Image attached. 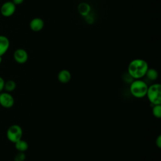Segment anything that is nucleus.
<instances>
[{
    "label": "nucleus",
    "mask_w": 161,
    "mask_h": 161,
    "mask_svg": "<svg viewBox=\"0 0 161 161\" xmlns=\"http://www.w3.org/2000/svg\"><path fill=\"white\" fill-rule=\"evenodd\" d=\"M148 69L147 61L142 58H135L129 63L127 72L133 79H140L145 77Z\"/></svg>",
    "instance_id": "f257e3e1"
},
{
    "label": "nucleus",
    "mask_w": 161,
    "mask_h": 161,
    "mask_svg": "<svg viewBox=\"0 0 161 161\" xmlns=\"http://www.w3.org/2000/svg\"><path fill=\"white\" fill-rule=\"evenodd\" d=\"M148 87L147 84L141 79H134L130 83V91L133 97L142 98L146 96Z\"/></svg>",
    "instance_id": "f03ea898"
},
{
    "label": "nucleus",
    "mask_w": 161,
    "mask_h": 161,
    "mask_svg": "<svg viewBox=\"0 0 161 161\" xmlns=\"http://www.w3.org/2000/svg\"><path fill=\"white\" fill-rule=\"evenodd\" d=\"M146 96L152 105L161 104V86L155 83L148 87Z\"/></svg>",
    "instance_id": "7ed1b4c3"
},
{
    "label": "nucleus",
    "mask_w": 161,
    "mask_h": 161,
    "mask_svg": "<svg viewBox=\"0 0 161 161\" xmlns=\"http://www.w3.org/2000/svg\"><path fill=\"white\" fill-rule=\"evenodd\" d=\"M8 139L12 143H15L22 138L23 130L21 127L18 125H13L10 126L6 132Z\"/></svg>",
    "instance_id": "20e7f679"
},
{
    "label": "nucleus",
    "mask_w": 161,
    "mask_h": 161,
    "mask_svg": "<svg viewBox=\"0 0 161 161\" xmlns=\"http://www.w3.org/2000/svg\"><path fill=\"white\" fill-rule=\"evenodd\" d=\"M14 103V100L11 94L8 92L0 94V104L5 108H11Z\"/></svg>",
    "instance_id": "39448f33"
},
{
    "label": "nucleus",
    "mask_w": 161,
    "mask_h": 161,
    "mask_svg": "<svg viewBox=\"0 0 161 161\" xmlns=\"http://www.w3.org/2000/svg\"><path fill=\"white\" fill-rule=\"evenodd\" d=\"M16 6L13 2H6L3 4L1 8V14L6 17L11 16L15 11Z\"/></svg>",
    "instance_id": "423d86ee"
},
{
    "label": "nucleus",
    "mask_w": 161,
    "mask_h": 161,
    "mask_svg": "<svg viewBox=\"0 0 161 161\" xmlns=\"http://www.w3.org/2000/svg\"><path fill=\"white\" fill-rule=\"evenodd\" d=\"M14 58L18 64H24L28 60V53L23 48L17 49L14 53Z\"/></svg>",
    "instance_id": "0eeeda50"
},
{
    "label": "nucleus",
    "mask_w": 161,
    "mask_h": 161,
    "mask_svg": "<svg viewBox=\"0 0 161 161\" xmlns=\"http://www.w3.org/2000/svg\"><path fill=\"white\" fill-rule=\"evenodd\" d=\"M44 26V21L40 18H35L30 23V27L33 31H40Z\"/></svg>",
    "instance_id": "6e6552de"
},
{
    "label": "nucleus",
    "mask_w": 161,
    "mask_h": 161,
    "mask_svg": "<svg viewBox=\"0 0 161 161\" xmlns=\"http://www.w3.org/2000/svg\"><path fill=\"white\" fill-rule=\"evenodd\" d=\"M71 73L67 69H62L58 73V80L62 84H67L71 79Z\"/></svg>",
    "instance_id": "1a4fd4ad"
},
{
    "label": "nucleus",
    "mask_w": 161,
    "mask_h": 161,
    "mask_svg": "<svg viewBox=\"0 0 161 161\" xmlns=\"http://www.w3.org/2000/svg\"><path fill=\"white\" fill-rule=\"evenodd\" d=\"M9 47V41L4 36H0V56L3 55L8 50Z\"/></svg>",
    "instance_id": "9d476101"
},
{
    "label": "nucleus",
    "mask_w": 161,
    "mask_h": 161,
    "mask_svg": "<svg viewBox=\"0 0 161 161\" xmlns=\"http://www.w3.org/2000/svg\"><path fill=\"white\" fill-rule=\"evenodd\" d=\"M14 146L18 152H25L28 148V143H27V142L22 139H20L16 142H15Z\"/></svg>",
    "instance_id": "9b49d317"
},
{
    "label": "nucleus",
    "mask_w": 161,
    "mask_h": 161,
    "mask_svg": "<svg viewBox=\"0 0 161 161\" xmlns=\"http://www.w3.org/2000/svg\"><path fill=\"white\" fill-rule=\"evenodd\" d=\"M145 76H146L148 80L154 81L157 79V78L158 77V73L156 69H155L153 68L148 67Z\"/></svg>",
    "instance_id": "f8f14e48"
},
{
    "label": "nucleus",
    "mask_w": 161,
    "mask_h": 161,
    "mask_svg": "<svg viewBox=\"0 0 161 161\" xmlns=\"http://www.w3.org/2000/svg\"><path fill=\"white\" fill-rule=\"evenodd\" d=\"M90 6L88 4L82 3L79 5V11L80 14H81L83 16H87L88 15L89 11H90Z\"/></svg>",
    "instance_id": "ddd939ff"
},
{
    "label": "nucleus",
    "mask_w": 161,
    "mask_h": 161,
    "mask_svg": "<svg viewBox=\"0 0 161 161\" xmlns=\"http://www.w3.org/2000/svg\"><path fill=\"white\" fill-rule=\"evenodd\" d=\"M16 82L13 80H10L4 82V89L8 92H11L14 91L16 89Z\"/></svg>",
    "instance_id": "4468645a"
},
{
    "label": "nucleus",
    "mask_w": 161,
    "mask_h": 161,
    "mask_svg": "<svg viewBox=\"0 0 161 161\" xmlns=\"http://www.w3.org/2000/svg\"><path fill=\"white\" fill-rule=\"evenodd\" d=\"M152 114L156 118L160 119L161 117V104L153 105Z\"/></svg>",
    "instance_id": "2eb2a0df"
},
{
    "label": "nucleus",
    "mask_w": 161,
    "mask_h": 161,
    "mask_svg": "<svg viewBox=\"0 0 161 161\" xmlns=\"http://www.w3.org/2000/svg\"><path fill=\"white\" fill-rule=\"evenodd\" d=\"M26 158V155L24 152H19L14 157V161H24Z\"/></svg>",
    "instance_id": "dca6fc26"
},
{
    "label": "nucleus",
    "mask_w": 161,
    "mask_h": 161,
    "mask_svg": "<svg viewBox=\"0 0 161 161\" xmlns=\"http://www.w3.org/2000/svg\"><path fill=\"white\" fill-rule=\"evenodd\" d=\"M155 145L158 148H161V135H159L155 140Z\"/></svg>",
    "instance_id": "f3484780"
},
{
    "label": "nucleus",
    "mask_w": 161,
    "mask_h": 161,
    "mask_svg": "<svg viewBox=\"0 0 161 161\" xmlns=\"http://www.w3.org/2000/svg\"><path fill=\"white\" fill-rule=\"evenodd\" d=\"M4 79L0 77V92L3 91V89H4Z\"/></svg>",
    "instance_id": "a211bd4d"
},
{
    "label": "nucleus",
    "mask_w": 161,
    "mask_h": 161,
    "mask_svg": "<svg viewBox=\"0 0 161 161\" xmlns=\"http://www.w3.org/2000/svg\"><path fill=\"white\" fill-rule=\"evenodd\" d=\"M24 0H13V3L16 4H20L23 2Z\"/></svg>",
    "instance_id": "6ab92c4d"
},
{
    "label": "nucleus",
    "mask_w": 161,
    "mask_h": 161,
    "mask_svg": "<svg viewBox=\"0 0 161 161\" xmlns=\"http://www.w3.org/2000/svg\"><path fill=\"white\" fill-rule=\"evenodd\" d=\"M1 61H2V58H1V56H0V64L1 63Z\"/></svg>",
    "instance_id": "aec40b11"
}]
</instances>
